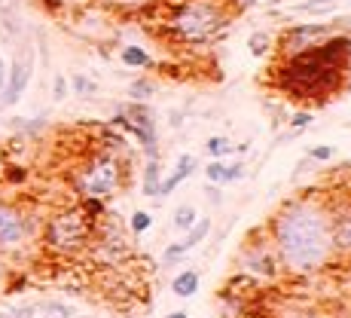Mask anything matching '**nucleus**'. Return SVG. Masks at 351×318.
<instances>
[{
	"label": "nucleus",
	"instance_id": "nucleus-24",
	"mask_svg": "<svg viewBox=\"0 0 351 318\" xmlns=\"http://www.w3.org/2000/svg\"><path fill=\"white\" fill-rule=\"evenodd\" d=\"M308 157H312V159H318V162H327V159H333V147H327V144L308 147Z\"/></svg>",
	"mask_w": 351,
	"mask_h": 318
},
{
	"label": "nucleus",
	"instance_id": "nucleus-5",
	"mask_svg": "<svg viewBox=\"0 0 351 318\" xmlns=\"http://www.w3.org/2000/svg\"><path fill=\"white\" fill-rule=\"evenodd\" d=\"M92 236V220L83 212H62L46 223V242L62 254H77Z\"/></svg>",
	"mask_w": 351,
	"mask_h": 318
},
{
	"label": "nucleus",
	"instance_id": "nucleus-9",
	"mask_svg": "<svg viewBox=\"0 0 351 318\" xmlns=\"http://www.w3.org/2000/svg\"><path fill=\"white\" fill-rule=\"evenodd\" d=\"M10 318H77V309L62 300H40V303L10 309Z\"/></svg>",
	"mask_w": 351,
	"mask_h": 318
},
{
	"label": "nucleus",
	"instance_id": "nucleus-29",
	"mask_svg": "<svg viewBox=\"0 0 351 318\" xmlns=\"http://www.w3.org/2000/svg\"><path fill=\"white\" fill-rule=\"evenodd\" d=\"M3 86H6V62L0 58V92H3Z\"/></svg>",
	"mask_w": 351,
	"mask_h": 318
},
{
	"label": "nucleus",
	"instance_id": "nucleus-6",
	"mask_svg": "<svg viewBox=\"0 0 351 318\" xmlns=\"http://www.w3.org/2000/svg\"><path fill=\"white\" fill-rule=\"evenodd\" d=\"M34 233L31 218L22 208L10 205V202H0V251H12L22 242H28Z\"/></svg>",
	"mask_w": 351,
	"mask_h": 318
},
{
	"label": "nucleus",
	"instance_id": "nucleus-31",
	"mask_svg": "<svg viewBox=\"0 0 351 318\" xmlns=\"http://www.w3.org/2000/svg\"><path fill=\"white\" fill-rule=\"evenodd\" d=\"M0 291H3V263H0Z\"/></svg>",
	"mask_w": 351,
	"mask_h": 318
},
{
	"label": "nucleus",
	"instance_id": "nucleus-7",
	"mask_svg": "<svg viewBox=\"0 0 351 318\" xmlns=\"http://www.w3.org/2000/svg\"><path fill=\"white\" fill-rule=\"evenodd\" d=\"M31 71H34L31 58H16V62L6 67V86H3V92H0V104L10 107L22 98V92L28 89V83H31Z\"/></svg>",
	"mask_w": 351,
	"mask_h": 318
},
{
	"label": "nucleus",
	"instance_id": "nucleus-30",
	"mask_svg": "<svg viewBox=\"0 0 351 318\" xmlns=\"http://www.w3.org/2000/svg\"><path fill=\"white\" fill-rule=\"evenodd\" d=\"M235 6H254V3H260V0H232Z\"/></svg>",
	"mask_w": 351,
	"mask_h": 318
},
{
	"label": "nucleus",
	"instance_id": "nucleus-25",
	"mask_svg": "<svg viewBox=\"0 0 351 318\" xmlns=\"http://www.w3.org/2000/svg\"><path fill=\"white\" fill-rule=\"evenodd\" d=\"M52 95H56V101H64L67 95V80L62 73H56V80H52Z\"/></svg>",
	"mask_w": 351,
	"mask_h": 318
},
{
	"label": "nucleus",
	"instance_id": "nucleus-2",
	"mask_svg": "<svg viewBox=\"0 0 351 318\" xmlns=\"http://www.w3.org/2000/svg\"><path fill=\"white\" fill-rule=\"evenodd\" d=\"M351 52V37H327L308 49L290 56V62L281 67L285 86L296 95H327L333 89L336 77L342 73V62Z\"/></svg>",
	"mask_w": 351,
	"mask_h": 318
},
{
	"label": "nucleus",
	"instance_id": "nucleus-1",
	"mask_svg": "<svg viewBox=\"0 0 351 318\" xmlns=\"http://www.w3.org/2000/svg\"><path fill=\"white\" fill-rule=\"evenodd\" d=\"M275 251L290 273H315L333 254L330 212L312 199L290 202L275 218Z\"/></svg>",
	"mask_w": 351,
	"mask_h": 318
},
{
	"label": "nucleus",
	"instance_id": "nucleus-8",
	"mask_svg": "<svg viewBox=\"0 0 351 318\" xmlns=\"http://www.w3.org/2000/svg\"><path fill=\"white\" fill-rule=\"evenodd\" d=\"M330 34H333V25H296V28H290L281 37V46H285L290 56H296V52L315 46L318 40H327Z\"/></svg>",
	"mask_w": 351,
	"mask_h": 318
},
{
	"label": "nucleus",
	"instance_id": "nucleus-17",
	"mask_svg": "<svg viewBox=\"0 0 351 318\" xmlns=\"http://www.w3.org/2000/svg\"><path fill=\"white\" fill-rule=\"evenodd\" d=\"M195 220H199V218H195V208L193 205H180L178 212H174V229H190Z\"/></svg>",
	"mask_w": 351,
	"mask_h": 318
},
{
	"label": "nucleus",
	"instance_id": "nucleus-23",
	"mask_svg": "<svg viewBox=\"0 0 351 318\" xmlns=\"http://www.w3.org/2000/svg\"><path fill=\"white\" fill-rule=\"evenodd\" d=\"M73 89H77L80 95H92V92H95V83H92V80H86L83 73H77V77H73Z\"/></svg>",
	"mask_w": 351,
	"mask_h": 318
},
{
	"label": "nucleus",
	"instance_id": "nucleus-15",
	"mask_svg": "<svg viewBox=\"0 0 351 318\" xmlns=\"http://www.w3.org/2000/svg\"><path fill=\"white\" fill-rule=\"evenodd\" d=\"M119 56H123V62H125L128 67H147V65H150V56H147L141 46H125Z\"/></svg>",
	"mask_w": 351,
	"mask_h": 318
},
{
	"label": "nucleus",
	"instance_id": "nucleus-12",
	"mask_svg": "<svg viewBox=\"0 0 351 318\" xmlns=\"http://www.w3.org/2000/svg\"><path fill=\"white\" fill-rule=\"evenodd\" d=\"M171 291H174V297H193L195 291H199V273L195 269H184L180 275H174V282H171Z\"/></svg>",
	"mask_w": 351,
	"mask_h": 318
},
{
	"label": "nucleus",
	"instance_id": "nucleus-11",
	"mask_svg": "<svg viewBox=\"0 0 351 318\" xmlns=\"http://www.w3.org/2000/svg\"><path fill=\"white\" fill-rule=\"evenodd\" d=\"M195 166H199V159L190 157V153H184V157H178V166H174V172L168 174L165 181L159 184V196H171L174 190H178L180 181H186L190 174L195 172Z\"/></svg>",
	"mask_w": 351,
	"mask_h": 318
},
{
	"label": "nucleus",
	"instance_id": "nucleus-14",
	"mask_svg": "<svg viewBox=\"0 0 351 318\" xmlns=\"http://www.w3.org/2000/svg\"><path fill=\"white\" fill-rule=\"evenodd\" d=\"M159 184H162V166L159 159H150L144 168V196H159Z\"/></svg>",
	"mask_w": 351,
	"mask_h": 318
},
{
	"label": "nucleus",
	"instance_id": "nucleus-13",
	"mask_svg": "<svg viewBox=\"0 0 351 318\" xmlns=\"http://www.w3.org/2000/svg\"><path fill=\"white\" fill-rule=\"evenodd\" d=\"M208 233H211V218H202V220H195L193 227L186 229V239L180 242V248H184V251H190V248L199 245V242L205 239Z\"/></svg>",
	"mask_w": 351,
	"mask_h": 318
},
{
	"label": "nucleus",
	"instance_id": "nucleus-32",
	"mask_svg": "<svg viewBox=\"0 0 351 318\" xmlns=\"http://www.w3.org/2000/svg\"><path fill=\"white\" fill-rule=\"evenodd\" d=\"M168 318H186V313H171Z\"/></svg>",
	"mask_w": 351,
	"mask_h": 318
},
{
	"label": "nucleus",
	"instance_id": "nucleus-27",
	"mask_svg": "<svg viewBox=\"0 0 351 318\" xmlns=\"http://www.w3.org/2000/svg\"><path fill=\"white\" fill-rule=\"evenodd\" d=\"M241 178V166L239 162H235V166H226V184L229 181H239Z\"/></svg>",
	"mask_w": 351,
	"mask_h": 318
},
{
	"label": "nucleus",
	"instance_id": "nucleus-26",
	"mask_svg": "<svg viewBox=\"0 0 351 318\" xmlns=\"http://www.w3.org/2000/svg\"><path fill=\"white\" fill-rule=\"evenodd\" d=\"M308 123H312V117H308V113H296V117H293V128H296V132H300V128H306Z\"/></svg>",
	"mask_w": 351,
	"mask_h": 318
},
{
	"label": "nucleus",
	"instance_id": "nucleus-4",
	"mask_svg": "<svg viewBox=\"0 0 351 318\" xmlns=\"http://www.w3.org/2000/svg\"><path fill=\"white\" fill-rule=\"evenodd\" d=\"M119 187H123V166L110 153L92 157L77 172V190L86 199H110Z\"/></svg>",
	"mask_w": 351,
	"mask_h": 318
},
{
	"label": "nucleus",
	"instance_id": "nucleus-28",
	"mask_svg": "<svg viewBox=\"0 0 351 318\" xmlns=\"http://www.w3.org/2000/svg\"><path fill=\"white\" fill-rule=\"evenodd\" d=\"M119 3H125V6H132V10H144L150 0H119Z\"/></svg>",
	"mask_w": 351,
	"mask_h": 318
},
{
	"label": "nucleus",
	"instance_id": "nucleus-33",
	"mask_svg": "<svg viewBox=\"0 0 351 318\" xmlns=\"http://www.w3.org/2000/svg\"><path fill=\"white\" fill-rule=\"evenodd\" d=\"M0 318H10V309H3V313H0Z\"/></svg>",
	"mask_w": 351,
	"mask_h": 318
},
{
	"label": "nucleus",
	"instance_id": "nucleus-19",
	"mask_svg": "<svg viewBox=\"0 0 351 318\" xmlns=\"http://www.w3.org/2000/svg\"><path fill=\"white\" fill-rule=\"evenodd\" d=\"M205 147H208V157H211V159H223L229 150H235V147L229 144L226 138H220V135H217V138H208Z\"/></svg>",
	"mask_w": 351,
	"mask_h": 318
},
{
	"label": "nucleus",
	"instance_id": "nucleus-18",
	"mask_svg": "<svg viewBox=\"0 0 351 318\" xmlns=\"http://www.w3.org/2000/svg\"><path fill=\"white\" fill-rule=\"evenodd\" d=\"M247 49H251V56H266L269 52V34L266 31H254L251 34V40H247Z\"/></svg>",
	"mask_w": 351,
	"mask_h": 318
},
{
	"label": "nucleus",
	"instance_id": "nucleus-22",
	"mask_svg": "<svg viewBox=\"0 0 351 318\" xmlns=\"http://www.w3.org/2000/svg\"><path fill=\"white\" fill-rule=\"evenodd\" d=\"M150 214H147V212H134L132 214V229H134V233H147V229H150Z\"/></svg>",
	"mask_w": 351,
	"mask_h": 318
},
{
	"label": "nucleus",
	"instance_id": "nucleus-16",
	"mask_svg": "<svg viewBox=\"0 0 351 318\" xmlns=\"http://www.w3.org/2000/svg\"><path fill=\"white\" fill-rule=\"evenodd\" d=\"M342 0H308V3H296V12H333Z\"/></svg>",
	"mask_w": 351,
	"mask_h": 318
},
{
	"label": "nucleus",
	"instance_id": "nucleus-3",
	"mask_svg": "<svg viewBox=\"0 0 351 318\" xmlns=\"http://www.w3.org/2000/svg\"><path fill=\"white\" fill-rule=\"evenodd\" d=\"M229 12L220 6V0H190L171 19V31L178 40L195 43V40L211 37L220 25H226Z\"/></svg>",
	"mask_w": 351,
	"mask_h": 318
},
{
	"label": "nucleus",
	"instance_id": "nucleus-20",
	"mask_svg": "<svg viewBox=\"0 0 351 318\" xmlns=\"http://www.w3.org/2000/svg\"><path fill=\"white\" fill-rule=\"evenodd\" d=\"M205 178H208V184H226V166L220 159H211L205 168Z\"/></svg>",
	"mask_w": 351,
	"mask_h": 318
},
{
	"label": "nucleus",
	"instance_id": "nucleus-34",
	"mask_svg": "<svg viewBox=\"0 0 351 318\" xmlns=\"http://www.w3.org/2000/svg\"><path fill=\"white\" fill-rule=\"evenodd\" d=\"M296 318H312V315H296Z\"/></svg>",
	"mask_w": 351,
	"mask_h": 318
},
{
	"label": "nucleus",
	"instance_id": "nucleus-10",
	"mask_svg": "<svg viewBox=\"0 0 351 318\" xmlns=\"http://www.w3.org/2000/svg\"><path fill=\"white\" fill-rule=\"evenodd\" d=\"M330 233H333V251H351V205L330 214Z\"/></svg>",
	"mask_w": 351,
	"mask_h": 318
},
{
	"label": "nucleus",
	"instance_id": "nucleus-21",
	"mask_svg": "<svg viewBox=\"0 0 351 318\" xmlns=\"http://www.w3.org/2000/svg\"><path fill=\"white\" fill-rule=\"evenodd\" d=\"M128 92H132V98L144 101V98L153 95V83H150V80H138V83H132V89H128Z\"/></svg>",
	"mask_w": 351,
	"mask_h": 318
}]
</instances>
